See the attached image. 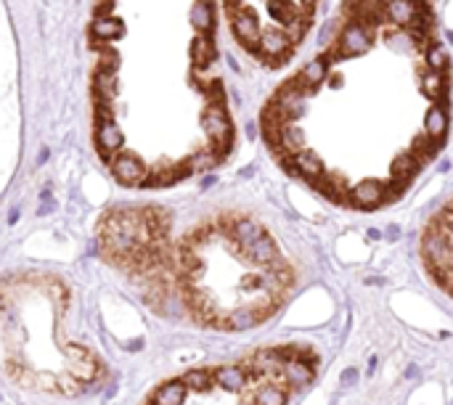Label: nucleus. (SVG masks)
Returning <instances> with one entry per match:
<instances>
[{"instance_id":"obj_1","label":"nucleus","mask_w":453,"mask_h":405,"mask_svg":"<svg viewBox=\"0 0 453 405\" xmlns=\"http://www.w3.org/2000/svg\"><path fill=\"white\" fill-rule=\"evenodd\" d=\"M201 127H204V133L210 138L212 143V151L220 156L228 154V146H231V122H228V115H225V109L223 104H210L204 109V115H201Z\"/></svg>"},{"instance_id":"obj_2","label":"nucleus","mask_w":453,"mask_h":405,"mask_svg":"<svg viewBox=\"0 0 453 405\" xmlns=\"http://www.w3.org/2000/svg\"><path fill=\"white\" fill-rule=\"evenodd\" d=\"M273 104L278 106V112H281V115L286 117V122H289V119H297V117H302L307 112V93L292 80L286 88L278 90Z\"/></svg>"},{"instance_id":"obj_3","label":"nucleus","mask_w":453,"mask_h":405,"mask_svg":"<svg viewBox=\"0 0 453 405\" xmlns=\"http://www.w3.org/2000/svg\"><path fill=\"white\" fill-rule=\"evenodd\" d=\"M371 45V30L369 27H360L355 21H350L348 27L342 30L337 40V53L339 56H360L366 53Z\"/></svg>"},{"instance_id":"obj_4","label":"nucleus","mask_w":453,"mask_h":405,"mask_svg":"<svg viewBox=\"0 0 453 405\" xmlns=\"http://www.w3.org/2000/svg\"><path fill=\"white\" fill-rule=\"evenodd\" d=\"M112 170L119 177V183H125V186H143L148 175L146 165L133 154H119L117 159H112Z\"/></svg>"},{"instance_id":"obj_5","label":"nucleus","mask_w":453,"mask_h":405,"mask_svg":"<svg viewBox=\"0 0 453 405\" xmlns=\"http://www.w3.org/2000/svg\"><path fill=\"white\" fill-rule=\"evenodd\" d=\"M289 48H292V45H289V40L284 37L281 30L265 32V35H260V42H257V53L265 56L271 64H281V59L289 53Z\"/></svg>"},{"instance_id":"obj_6","label":"nucleus","mask_w":453,"mask_h":405,"mask_svg":"<svg viewBox=\"0 0 453 405\" xmlns=\"http://www.w3.org/2000/svg\"><path fill=\"white\" fill-rule=\"evenodd\" d=\"M233 32H236V37L247 45V48H252L257 51V42H260V24H257V16H254L252 11H247V13H236L233 16Z\"/></svg>"},{"instance_id":"obj_7","label":"nucleus","mask_w":453,"mask_h":405,"mask_svg":"<svg viewBox=\"0 0 453 405\" xmlns=\"http://www.w3.org/2000/svg\"><path fill=\"white\" fill-rule=\"evenodd\" d=\"M350 199H353L355 207L371 209L384 199V188H382L380 183H374V180H363V183H358V186L350 191Z\"/></svg>"},{"instance_id":"obj_8","label":"nucleus","mask_w":453,"mask_h":405,"mask_svg":"<svg viewBox=\"0 0 453 405\" xmlns=\"http://www.w3.org/2000/svg\"><path fill=\"white\" fill-rule=\"evenodd\" d=\"M292 167H295V175H302L307 177V180H313V183H318L321 180V175H324V165H321V159H318L313 151H300V154H295L292 159Z\"/></svg>"},{"instance_id":"obj_9","label":"nucleus","mask_w":453,"mask_h":405,"mask_svg":"<svg viewBox=\"0 0 453 405\" xmlns=\"http://www.w3.org/2000/svg\"><path fill=\"white\" fill-rule=\"evenodd\" d=\"M95 143H98L101 156H112L122 146V133L114 125V119L112 122H98V127H95Z\"/></svg>"},{"instance_id":"obj_10","label":"nucleus","mask_w":453,"mask_h":405,"mask_svg":"<svg viewBox=\"0 0 453 405\" xmlns=\"http://www.w3.org/2000/svg\"><path fill=\"white\" fill-rule=\"evenodd\" d=\"M247 257L252 262H257V265H271V262H281V257H278V250H276V244L271 241V236L265 233V236H260V239L254 241V244H249L247 247Z\"/></svg>"},{"instance_id":"obj_11","label":"nucleus","mask_w":453,"mask_h":405,"mask_svg":"<svg viewBox=\"0 0 453 405\" xmlns=\"http://www.w3.org/2000/svg\"><path fill=\"white\" fill-rule=\"evenodd\" d=\"M324 80H326V61H324V59H313V61H307L305 66H302L300 77H295V83L300 85L305 93H310L313 88H318Z\"/></svg>"},{"instance_id":"obj_12","label":"nucleus","mask_w":453,"mask_h":405,"mask_svg":"<svg viewBox=\"0 0 453 405\" xmlns=\"http://www.w3.org/2000/svg\"><path fill=\"white\" fill-rule=\"evenodd\" d=\"M305 130H300L297 125H281V133H278V148L276 151H281L284 148V154H300V151H305Z\"/></svg>"},{"instance_id":"obj_13","label":"nucleus","mask_w":453,"mask_h":405,"mask_svg":"<svg viewBox=\"0 0 453 405\" xmlns=\"http://www.w3.org/2000/svg\"><path fill=\"white\" fill-rule=\"evenodd\" d=\"M231 236L233 241L242 247V250H247L249 244H254V241L260 239V236H265V230L260 228V225H254V223H249V220H239L236 225L231 228Z\"/></svg>"},{"instance_id":"obj_14","label":"nucleus","mask_w":453,"mask_h":405,"mask_svg":"<svg viewBox=\"0 0 453 405\" xmlns=\"http://www.w3.org/2000/svg\"><path fill=\"white\" fill-rule=\"evenodd\" d=\"M215 56H218V53H215V42H212L210 35H199L196 40L191 42V59H194L196 66H207V64H212Z\"/></svg>"},{"instance_id":"obj_15","label":"nucleus","mask_w":453,"mask_h":405,"mask_svg":"<svg viewBox=\"0 0 453 405\" xmlns=\"http://www.w3.org/2000/svg\"><path fill=\"white\" fill-rule=\"evenodd\" d=\"M90 35H93L95 40H101V42L114 40L117 35H122V21L114 19V16H106V19H95L93 24H90Z\"/></svg>"},{"instance_id":"obj_16","label":"nucleus","mask_w":453,"mask_h":405,"mask_svg":"<svg viewBox=\"0 0 453 405\" xmlns=\"http://www.w3.org/2000/svg\"><path fill=\"white\" fill-rule=\"evenodd\" d=\"M284 376L292 382V385L302 387L307 385L310 379H313V368L310 365H305V360H292V358H284Z\"/></svg>"},{"instance_id":"obj_17","label":"nucleus","mask_w":453,"mask_h":405,"mask_svg":"<svg viewBox=\"0 0 453 405\" xmlns=\"http://www.w3.org/2000/svg\"><path fill=\"white\" fill-rule=\"evenodd\" d=\"M186 395L183 382H167L154 392V405H180Z\"/></svg>"},{"instance_id":"obj_18","label":"nucleus","mask_w":453,"mask_h":405,"mask_svg":"<svg viewBox=\"0 0 453 405\" xmlns=\"http://www.w3.org/2000/svg\"><path fill=\"white\" fill-rule=\"evenodd\" d=\"M93 90L98 101H112L117 93V77L114 72H106V69H98L93 80Z\"/></svg>"},{"instance_id":"obj_19","label":"nucleus","mask_w":453,"mask_h":405,"mask_svg":"<svg viewBox=\"0 0 453 405\" xmlns=\"http://www.w3.org/2000/svg\"><path fill=\"white\" fill-rule=\"evenodd\" d=\"M427 130L424 133L430 135L433 141H440L445 135V127H448V117H445V109L443 106H433L430 112H427Z\"/></svg>"},{"instance_id":"obj_20","label":"nucleus","mask_w":453,"mask_h":405,"mask_svg":"<svg viewBox=\"0 0 453 405\" xmlns=\"http://www.w3.org/2000/svg\"><path fill=\"white\" fill-rule=\"evenodd\" d=\"M191 24H194V27H196L201 35H207V32L215 27L212 8H210V3H207V0H199V3L194 6V11H191Z\"/></svg>"},{"instance_id":"obj_21","label":"nucleus","mask_w":453,"mask_h":405,"mask_svg":"<svg viewBox=\"0 0 453 405\" xmlns=\"http://www.w3.org/2000/svg\"><path fill=\"white\" fill-rule=\"evenodd\" d=\"M307 21H310V16H307V11L302 8V13H300V16H295V19L286 21L284 27H281V32H284V37L289 40V45H295V42H300L302 37H305Z\"/></svg>"},{"instance_id":"obj_22","label":"nucleus","mask_w":453,"mask_h":405,"mask_svg":"<svg viewBox=\"0 0 453 405\" xmlns=\"http://www.w3.org/2000/svg\"><path fill=\"white\" fill-rule=\"evenodd\" d=\"M437 148H440V143H437V141H433L430 135L424 133V135H419V138L413 141V146H411V151H408V154H411L416 162H427V159H433V156L437 154Z\"/></svg>"},{"instance_id":"obj_23","label":"nucleus","mask_w":453,"mask_h":405,"mask_svg":"<svg viewBox=\"0 0 453 405\" xmlns=\"http://www.w3.org/2000/svg\"><path fill=\"white\" fill-rule=\"evenodd\" d=\"M387 19L395 24H408L413 19V0H387Z\"/></svg>"},{"instance_id":"obj_24","label":"nucleus","mask_w":453,"mask_h":405,"mask_svg":"<svg viewBox=\"0 0 453 405\" xmlns=\"http://www.w3.org/2000/svg\"><path fill=\"white\" fill-rule=\"evenodd\" d=\"M254 368H260L263 374H278L284 368V353H257L254 355Z\"/></svg>"},{"instance_id":"obj_25","label":"nucleus","mask_w":453,"mask_h":405,"mask_svg":"<svg viewBox=\"0 0 453 405\" xmlns=\"http://www.w3.org/2000/svg\"><path fill=\"white\" fill-rule=\"evenodd\" d=\"M268 11H271V16H273L281 27H284L286 21H292L295 16H300L302 11H297L289 0H268Z\"/></svg>"},{"instance_id":"obj_26","label":"nucleus","mask_w":453,"mask_h":405,"mask_svg":"<svg viewBox=\"0 0 453 405\" xmlns=\"http://www.w3.org/2000/svg\"><path fill=\"white\" fill-rule=\"evenodd\" d=\"M416 170H419V162H416L411 154L395 156V162H392V177H395V180H408Z\"/></svg>"},{"instance_id":"obj_27","label":"nucleus","mask_w":453,"mask_h":405,"mask_svg":"<svg viewBox=\"0 0 453 405\" xmlns=\"http://www.w3.org/2000/svg\"><path fill=\"white\" fill-rule=\"evenodd\" d=\"M215 379H218V385L225 387V389H231V392L242 389V385H244L242 368H233V365H228V368H220V371L215 374Z\"/></svg>"},{"instance_id":"obj_28","label":"nucleus","mask_w":453,"mask_h":405,"mask_svg":"<svg viewBox=\"0 0 453 405\" xmlns=\"http://www.w3.org/2000/svg\"><path fill=\"white\" fill-rule=\"evenodd\" d=\"M257 405H286V389L278 385L263 387V392L257 395Z\"/></svg>"},{"instance_id":"obj_29","label":"nucleus","mask_w":453,"mask_h":405,"mask_svg":"<svg viewBox=\"0 0 453 405\" xmlns=\"http://www.w3.org/2000/svg\"><path fill=\"white\" fill-rule=\"evenodd\" d=\"M427 64H430V69L433 72H440L445 74V69H448V53L440 48V45H430V51H427Z\"/></svg>"},{"instance_id":"obj_30","label":"nucleus","mask_w":453,"mask_h":405,"mask_svg":"<svg viewBox=\"0 0 453 405\" xmlns=\"http://www.w3.org/2000/svg\"><path fill=\"white\" fill-rule=\"evenodd\" d=\"M220 165V156L215 154V151H201V154H196L194 159H189V167H191V172L194 170H212V167H218Z\"/></svg>"},{"instance_id":"obj_31","label":"nucleus","mask_w":453,"mask_h":405,"mask_svg":"<svg viewBox=\"0 0 453 405\" xmlns=\"http://www.w3.org/2000/svg\"><path fill=\"white\" fill-rule=\"evenodd\" d=\"M117 66H119L117 51H101V59H98V69H106V72H114Z\"/></svg>"},{"instance_id":"obj_32","label":"nucleus","mask_w":453,"mask_h":405,"mask_svg":"<svg viewBox=\"0 0 453 405\" xmlns=\"http://www.w3.org/2000/svg\"><path fill=\"white\" fill-rule=\"evenodd\" d=\"M207 382H210V376L204 374V371H194V374H189L183 379V385H191V387H207Z\"/></svg>"},{"instance_id":"obj_33","label":"nucleus","mask_w":453,"mask_h":405,"mask_svg":"<svg viewBox=\"0 0 453 405\" xmlns=\"http://www.w3.org/2000/svg\"><path fill=\"white\" fill-rule=\"evenodd\" d=\"M355 382H358V371H355V368H348V371H345V376H342V385L353 387Z\"/></svg>"},{"instance_id":"obj_34","label":"nucleus","mask_w":453,"mask_h":405,"mask_svg":"<svg viewBox=\"0 0 453 405\" xmlns=\"http://www.w3.org/2000/svg\"><path fill=\"white\" fill-rule=\"evenodd\" d=\"M387 239H390V241L401 239V230H398V225H390V228H387Z\"/></svg>"},{"instance_id":"obj_35","label":"nucleus","mask_w":453,"mask_h":405,"mask_svg":"<svg viewBox=\"0 0 453 405\" xmlns=\"http://www.w3.org/2000/svg\"><path fill=\"white\" fill-rule=\"evenodd\" d=\"M406 376H408V379H416V376H419V368H416V365H411V368L406 371Z\"/></svg>"},{"instance_id":"obj_36","label":"nucleus","mask_w":453,"mask_h":405,"mask_svg":"<svg viewBox=\"0 0 453 405\" xmlns=\"http://www.w3.org/2000/svg\"><path fill=\"white\" fill-rule=\"evenodd\" d=\"M51 209H53V201H51V204H42V207L37 209V212H40V215H48V212H51Z\"/></svg>"},{"instance_id":"obj_37","label":"nucleus","mask_w":453,"mask_h":405,"mask_svg":"<svg viewBox=\"0 0 453 405\" xmlns=\"http://www.w3.org/2000/svg\"><path fill=\"white\" fill-rule=\"evenodd\" d=\"M300 3H302L305 8H313V6H316V0H300Z\"/></svg>"},{"instance_id":"obj_38","label":"nucleus","mask_w":453,"mask_h":405,"mask_svg":"<svg viewBox=\"0 0 453 405\" xmlns=\"http://www.w3.org/2000/svg\"><path fill=\"white\" fill-rule=\"evenodd\" d=\"M225 3H228V8H233V6H236V3H242V0H225Z\"/></svg>"}]
</instances>
